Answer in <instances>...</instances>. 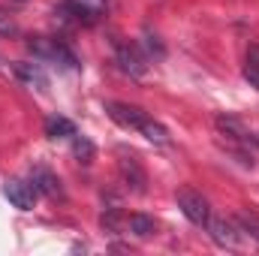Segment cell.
Instances as JSON below:
<instances>
[{
    "label": "cell",
    "mask_w": 259,
    "mask_h": 256,
    "mask_svg": "<svg viewBox=\"0 0 259 256\" xmlns=\"http://www.w3.org/2000/svg\"><path fill=\"white\" fill-rule=\"evenodd\" d=\"M118 172H121V181H124V187H127V190H133V193H145V190H148L145 166H142V160H139L133 151L118 148Z\"/></svg>",
    "instance_id": "obj_1"
},
{
    "label": "cell",
    "mask_w": 259,
    "mask_h": 256,
    "mask_svg": "<svg viewBox=\"0 0 259 256\" xmlns=\"http://www.w3.org/2000/svg\"><path fill=\"white\" fill-rule=\"evenodd\" d=\"M27 49L36 55V58H42V61H55V64H64V66H72L78 64L75 61V55L66 49L61 39H49V36H33V39H27Z\"/></svg>",
    "instance_id": "obj_2"
},
{
    "label": "cell",
    "mask_w": 259,
    "mask_h": 256,
    "mask_svg": "<svg viewBox=\"0 0 259 256\" xmlns=\"http://www.w3.org/2000/svg\"><path fill=\"white\" fill-rule=\"evenodd\" d=\"M178 208L184 211V217H187L190 223H196V226H205L208 217H211L208 199L199 190H193V187H181V190H178Z\"/></svg>",
    "instance_id": "obj_3"
},
{
    "label": "cell",
    "mask_w": 259,
    "mask_h": 256,
    "mask_svg": "<svg viewBox=\"0 0 259 256\" xmlns=\"http://www.w3.org/2000/svg\"><path fill=\"white\" fill-rule=\"evenodd\" d=\"M208 235L217 247H226V250H238L241 247V229L235 220H226V217H208Z\"/></svg>",
    "instance_id": "obj_4"
},
{
    "label": "cell",
    "mask_w": 259,
    "mask_h": 256,
    "mask_svg": "<svg viewBox=\"0 0 259 256\" xmlns=\"http://www.w3.org/2000/svg\"><path fill=\"white\" fill-rule=\"evenodd\" d=\"M115 58H118V66L133 75V78H142L148 72V58L142 55V49L136 42H124V39H115Z\"/></svg>",
    "instance_id": "obj_5"
},
{
    "label": "cell",
    "mask_w": 259,
    "mask_h": 256,
    "mask_svg": "<svg viewBox=\"0 0 259 256\" xmlns=\"http://www.w3.org/2000/svg\"><path fill=\"white\" fill-rule=\"evenodd\" d=\"M3 196L18 208V211H33V205H36V187L30 184V181H21V178H9L6 184H3Z\"/></svg>",
    "instance_id": "obj_6"
},
{
    "label": "cell",
    "mask_w": 259,
    "mask_h": 256,
    "mask_svg": "<svg viewBox=\"0 0 259 256\" xmlns=\"http://www.w3.org/2000/svg\"><path fill=\"white\" fill-rule=\"evenodd\" d=\"M106 115H109L115 124H121L124 130H139L142 124H145V118H148V112H142L139 106L115 103V100H109V103H106Z\"/></svg>",
    "instance_id": "obj_7"
},
{
    "label": "cell",
    "mask_w": 259,
    "mask_h": 256,
    "mask_svg": "<svg viewBox=\"0 0 259 256\" xmlns=\"http://www.w3.org/2000/svg\"><path fill=\"white\" fill-rule=\"evenodd\" d=\"M30 184L36 187V193H46L49 199H64V184H61V178H58L52 169H46V166H33V169H30Z\"/></svg>",
    "instance_id": "obj_8"
},
{
    "label": "cell",
    "mask_w": 259,
    "mask_h": 256,
    "mask_svg": "<svg viewBox=\"0 0 259 256\" xmlns=\"http://www.w3.org/2000/svg\"><path fill=\"white\" fill-rule=\"evenodd\" d=\"M12 75H15L21 84H27V88H36V91H46V88H49V75L42 72L39 64L15 61V64H12Z\"/></svg>",
    "instance_id": "obj_9"
},
{
    "label": "cell",
    "mask_w": 259,
    "mask_h": 256,
    "mask_svg": "<svg viewBox=\"0 0 259 256\" xmlns=\"http://www.w3.org/2000/svg\"><path fill=\"white\" fill-rule=\"evenodd\" d=\"M214 127H217L220 136H226L232 145H250L247 127H244L238 118H232V115H217V118H214Z\"/></svg>",
    "instance_id": "obj_10"
},
{
    "label": "cell",
    "mask_w": 259,
    "mask_h": 256,
    "mask_svg": "<svg viewBox=\"0 0 259 256\" xmlns=\"http://www.w3.org/2000/svg\"><path fill=\"white\" fill-rule=\"evenodd\" d=\"M64 9L75 15V21L94 24V21L103 15V9H106V0H66Z\"/></svg>",
    "instance_id": "obj_11"
},
{
    "label": "cell",
    "mask_w": 259,
    "mask_h": 256,
    "mask_svg": "<svg viewBox=\"0 0 259 256\" xmlns=\"http://www.w3.org/2000/svg\"><path fill=\"white\" fill-rule=\"evenodd\" d=\"M100 226H103V232L118 235V232L127 226V220H124V214H121V205H109V208L100 214Z\"/></svg>",
    "instance_id": "obj_12"
},
{
    "label": "cell",
    "mask_w": 259,
    "mask_h": 256,
    "mask_svg": "<svg viewBox=\"0 0 259 256\" xmlns=\"http://www.w3.org/2000/svg\"><path fill=\"white\" fill-rule=\"evenodd\" d=\"M127 229L136 238H151V235L157 232V223H154V217H148V214H130Z\"/></svg>",
    "instance_id": "obj_13"
},
{
    "label": "cell",
    "mask_w": 259,
    "mask_h": 256,
    "mask_svg": "<svg viewBox=\"0 0 259 256\" xmlns=\"http://www.w3.org/2000/svg\"><path fill=\"white\" fill-rule=\"evenodd\" d=\"M139 133H142V136H145L151 145H169V130L163 127L160 121H154L151 115L145 118V124L139 127Z\"/></svg>",
    "instance_id": "obj_14"
},
{
    "label": "cell",
    "mask_w": 259,
    "mask_h": 256,
    "mask_svg": "<svg viewBox=\"0 0 259 256\" xmlns=\"http://www.w3.org/2000/svg\"><path fill=\"white\" fill-rule=\"evenodd\" d=\"M46 136L49 139H69V136H75V124L61 115H52V118H46Z\"/></svg>",
    "instance_id": "obj_15"
},
{
    "label": "cell",
    "mask_w": 259,
    "mask_h": 256,
    "mask_svg": "<svg viewBox=\"0 0 259 256\" xmlns=\"http://www.w3.org/2000/svg\"><path fill=\"white\" fill-rule=\"evenodd\" d=\"M244 78L250 81V88L259 91V46H250L244 55Z\"/></svg>",
    "instance_id": "obj_16"
},
{
    "label": "cell",
    "mask_w": 259,
    "mask_h": 256,
    "mask_svg": "<svg viewBox=\"0 0 259 256\" xmlns=\"http://www.w3.org/2000/svg\"><path fill=\"white\" fill-rule=\"evenodd\" d=\"M72 154L78 157V163H94V154H97V148H94V142L88 139V136H72Z\"/></svg>",
    "instance_id": "obj_17"
},
{
    "label": "cell",
    "mask_w": 259,
    "mask_h": 256,
    "mask_svg": "<svg viewBox=\"0 0 259 256\" xmlns=\"http://www.w3.org/2000/svg\"><path fill=\"white\" fill-rule=\"evenodd\" d=\"M232 220L238 223L241 235H250V238L259 244V217H256V214H247V211H244V214H235Z\"/></svg>",
    "instance_id": "obj_18"
},
{
    "label": "cell",
    "mask_w": 259,
    "mask_h": 256,
    "mask_svg": "<svg viewBox=\"0 0 259 256\" xmlns=\"http://www.w3.org/2000/svg\"><path fill=\"white\" fill-rule=\"evenodd\" d=\"M145 49H148V55H157V58L166 55V52H163V42H160L151 30H145Z\"/></svg>",
    "instance_id": "obj_19"
},
{
    "label": "cell",
    "mask_w": 259,
    "mask_h": 256,
    "mask_svg": "<svg viewBox=\"0 0 259 256\" xmlns=\"http://www.w3.org/2000/svg\"><path fill=\"white\" fill-rule=\"evenodd\" d=\"M12 33H15V21L0 12V36H12Z\"/></svg>",
    "instance_id": "obj_20"
},
{
    "label": "cell",
    "mask_w": 259,
    "mask_h": 256,
    "mask_svg": "<svg viewBox=\"0 0 259 256\" xmlns=\"http://www.w3.org/2000/svg\"><path fill=\"white\" fill-rule=\"evenodd\" d=\"M250 142H256L259 145V133H250Z\"/></svg>",
    "instance_id": "obj_21"
},
{
    "label": "cell",
    "mask_w": 259,
    "mask_h": 256,
    "mask_svg": "<svg viewBox=\"0 0 259 256\" xmlns=\"http://www.w3.org/2000/svg\"><path fill=\"white\" fill-rule=\"evenodd\" d=\"M18 3H21V0H18Z\"/></svg>",
    "instance_id": "obj_22"
}]
</instances>
